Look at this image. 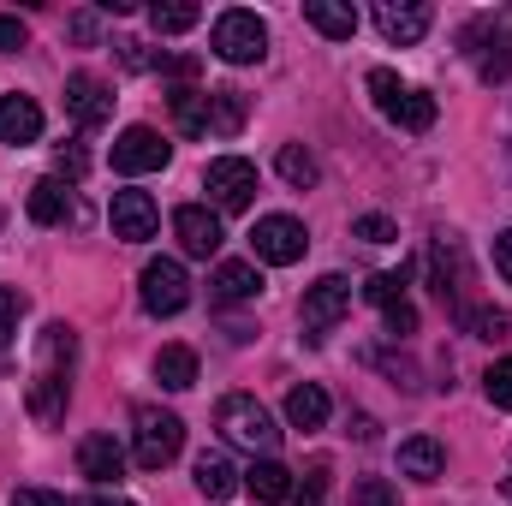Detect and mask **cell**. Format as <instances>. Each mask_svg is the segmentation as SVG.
<instances>
[{
    "label": "cell",
    "instance_id": "1",
    "mask_svg": "<svg viewBox=\"0 0 512 506\" xmlns=\"http://www.w3.org/2000/svg\"><path fill=\"white\" fill-rule=\"evenodd\" d=\"M72 328L66 322H48L42 328V364H36V381H30V417L36 423H60L66 417V399H72Z\"/></svg>",
    "mask_w": 512,
    "mask_h": 506
},
{
    "label": "cell",
    "instance_id": "2",
    "mask_svg": "<svg viewBox=\"0 0 512 506\" xmlns=\"http://www.w3.org/2000/svg\"><path fill=\"white\" fill-rule=\"evenodd\" d=\"M131 423H137V429H131V459H137V471H167V465L179 459V447H185V423H179L173 411H161V405H137Z\"/></svg>",
    "mask_w": 512,
    "mask_h": 506
},
{
    "label": "cell",
    "instance_id": "3",
    "mask_svg": "<svg viewBox=\"0 0 512 506\" xmlns=\"http://www.w3.org/2000/svg\"><path fill=\"white\" fill-rule=\"evenodd\" d=\"M215 423H221V435L233 441V447H251V453H274V441H280V429H274V417L256 405L251 393H227L221 405H215Z\"/></svg>",
    "mask_w": 512,
    "mask_h": 506
},
{
    "label": "cell",
    "instance_id": "4",
    "mask_svg": "<svg viewBox=\"0 0 512 506\" xmlns=\"http://www.w3.org/2000/svg\"><path fill=\"white\" fill-rule=\"evenodd\" d=\"M137 292H143V310L149 316H179L191 304V274H185L179 256H155V262H143Z\"/></svg>",
    "mask_w": 512,
    "mask_h": 506
},
{
    "label": "cell",
    "instance_id": "5",
    "mask_svg": "<svg viewBox=\"0 0 512 506\" xmlns=\"http://www.w3.org/2000/svg\"><path fill=\"white\" fill-rule=\"evenodd\" d=\"M370 96H376V108H382L393 126H405V131H429V126H435V96L405 90L387 66H376V72H370Z\"/></svg>",
    "mask_w": 512,
    "mask_h": 506
},
{
    "label": "cell",
    "instance_id": "6",
    "mask_svg": "<svg viewBox=\"0 0 512 506\" xmlns=\"http://www.w3.org/2000/svg\"><path fill=\"white\" fill-rule=\"evenodd\" d=\"M215 54L227 60V66H256L262 54H268V24L245 12V6H233V12H221L215 18Z\"/></svg>",
    "mask_w": 512,
    "mask_h": 506
},
{
    "label": "cell",
    "instance_id": "7",
    "mask_svg": "<svg viewBox=\"0 0 512 506\" xmlns=\"http://www.w3.org/2000/svg\"><path fill=\"white\" fill-rule=\"evenodd\" d=\"M251 251H256V262H268V268H292L298 256L310 251V233H304L298 215H262L251 227Z\"/></svg>",
    "mask_w": 512,
    "mask_h": 506
},
{
    "label": "cell",
    "instance_id": "8",
    "mask_svg": "<svg viewBox=\"0 0 512 506\" xmlns=\"http://www.w3.org/2000/svg\"><path fill=\"white\" fill-rule=\"evenodd\" d=\"M203 191L215 197V209L239 215V209H251V197H256V167L245 155H215L203 167Z\"/></svg>",
    "mask_w": 512,
    "mask_h": 506
},
{
    "label": "cell",
    "instance_id": "9",
    "mask_svg": "<svg viewBox=\"0 0 512 506\" xmlns=\"http://www.w3.org/2000/svg\"><path fill=\"white\" fill-rule=\"evenodd\" d=\"M352 310V280L346 274H322L310 292H304V304H298V322H304V334L310 340H322L328 328H340V316Z\"/></svg>",
    "mask_w": 512,
    "mask_h": 506
},
{
    "label": "cell",
    "instance_id": "10",
    "mask_svg": "<svg viewBox=\"0 0 512 506\" xmlns=\"http://www.w3.org/2000/svg\"><path fill=\"white\" fill-rule=\"evenodd\" d=\"M167 155H173V149H167V137L155 126H126L114 137V167H120V173H161Z\"/></svg>",
    "mask_w": 512,
    "mask_h": 506
},
{
    "label": "cell",
    "instance_id": "11",
    "mask_svg": "<svg viewBox=\"0 0 512 506\" xmlns=\"http://www.w3.org/2000/svg\"><path fill=\"white\" fill-rule=\"evenodd\" d=\"M173 233H179V251L203 256V262L221 251V239H227V233H221V215H215V209H203V203L173 209Z\"/></svg>",
    "mask_w": 512,
    "mask_h": 506
},
{
    "label": "cell",
    "instance_id": "12",
    "mask_svg": "<svg viewBox=\"0 0 512 506\" xmlns=\"http://www.w3.org/2000/svg\"><path fill=\"white\" fill-rule=\"evenodd\" d=\"M66 114H72L84 131L108 126V120H114V96H108V84L90 78V72H72V78H66Z\"/></svg>",
    "mask_w": 512,
    "mask_h": 506
},
{
    "label": "cell",
    "instance_id": "13",
    "mask_svg": "<svg viewBox=\"0 0 512 506\" xmlns=\"http://www.w3.org/2000/svg\"><path fill=\"white\" fill-rule=\"evenodd\" d=\"M114 239H126V245H143V239H155V227H161V209L149 203V191H114Z\"/></svg>",
    "mask_w": 512,
    "mask_h": 506
},
{
    "label": "cell",
    "instance_id": "14",
    "mask_svg": "<svg viewBox=\"0 0 512 506\" xmlns=\"http://www.w3.org/2000/svg\"><path fill=\"white\" fill-rule=\"evenodd\" d=\"M429 6L423 0H382L376 6V24H382V36L387 42H399V48H417L423 36H429Z\"/></svg>",
    "mask_w": 512,
    "mask_h": 506
},
{
    "label": "cell",
    "instance_id": "15",
    "mask_svg": "<svg viewBox=\"0 0 512 506\" xmlns=\"http://www.w3.org/2000/svg\"><path fill=\"white\" fill-rule=\"evenodd\" d=\"M78 471H84L96 489H108V483L126 477V447H120L114 435H84V447H78Z\"/></svg>",
    "mask_w": 512,
    "mask_h": 506
},
{
    "label": "cell",
    "instance_id": "16",
    "mask_svg": "<svg viewBox=\"0 0 512 506\" xmlns=\"http://www.w3.org/2000/svg\"><path fill=\"white\" fill-rule=\"evenodd\" d=\"M441 471H447V447H441L435 435H405V441H399V477L435 483Z\"/></svg>",
    "mask_w": 512,
    "mask_h": 506
},
{
    "label": "cell",
    "instance_id": "17",
    "mask_svg": "<svg viewBox=\"0 0 512 506\" xmlns=\"http://www.w3.org/2000/svg\"><path fill=\"white\" fill-rule=\"evenodd\" d=\"M471 36H489V54H483V78H512V6H501L495 18L471 24Z\"/></svg>",
    "mask_w": 512,
    "mask_h": 506
},
{
    "label": "cell",
    "instance_id": "18",
    "mask_svg": "<svg viewBox=\"0 0 512 506\" xmlns=\"http://www.w3.org/2000/svg\"><path fill=\"white\" fill-rule=\"evenodd\" d=\"M42 108L30 102V96H0V143H12V149H24V143H36L42 137Z\"/></svg>",
    "mask_w": 512,
    "mask_h": 506
},
{
    "label": "cell",
    "instance_id": "19",
    "mask_svg": "<svg viewBox=\"0 0 512 506\" xmlns=\"http://www.w3.org/2000/svg\"><path fill=\"white\" fill-rule=\"evenodd\" d=\"M245 495H251L256 506H280L292 495V471H286L280 459H256L251 471H245Z\"/></svg>",
    "mask_w": 512,
    "mask_h": 506
},
{
    "label": "cell",
    "instance_id": "20",
    "mask_svg": "<svg viewBox=\"0 0 512 506\" xmlns=\"http://www.w3.org/2000/svg\"><path fill=\"white\" fill-rule=\"evenodd\" d=\"M304 24H316L328 42H352L358 36V12L346 0H304Z\"/></svg>",
    "mask_w": 512,
    "mask_h": 506
},
{
    "label": "cell",
    "instance_id": "21",
    "mask_svg": "<svg viewBox=\"0 0 512 506\" xmlns=\"http://www.w3.org/2000/svg\"><path fill=\"white\" fill-rule=\"evenodd\" d=\"M191 477H197V489H203L209 501H233V495H239V471H233L227 453H197Z\"/></svg>",
    "mask_w": 512,
    "mask_h": 506
},
{
    "label": "cell",
    "instance_id": "22",
    "mask_svg": "<svg viewBox=\"0 0 512 506\" xmlns=\"http://www.w3.org/2000/svg\"><path fill=\"white\" fill-rule=\"evenodd\" d=\"M209 292L221 304H251L256 292H262V274H256V262H221L215 280H209Z\"/></svg>",
    "mask_w": 512,
    "mask_h": 506
},
{
    "label": "cell",
    "instance_id": "23",
    "mask_svg": "<svg viewBox=\"0 0 512 506\" xmlns=\"http://www.w3.org/2000/svg\"><path fill=\"white\" fill-rule=\"evenodd\" d=\"M24 209H30V221H36V227H60V221H66V209H72V191H66L60 179H36V185H30V197H24Z\"/></svg>",
    "mask_w": 512,
    "mask_h": 506
},
{
    "label": "cell",
    "instance_id": "24",
    "mask_svg": "<svg viewBox=\"0 0 512 506\" xmlns=\"http://www.w3.org/2000/svg\"><path fill=\"white\" fill-rule=\"evenodd\" d=\"M328 411H334V405H328V393H322L316 381H298V387L286 393V423H292V429H322Z\"/></svg>",
    "mask_w": 512,
    "mask_h": 506
},
{
    "label": "cell",
    "instance_id": "25",
    "mask_svg": "<svg viewBox=\"0 0 512 506\" xmlns=\"http://www.w3.org/2000/svg\"><path fill=\"white\" fill-rule=\"evenodd\" d=\"M167 102H173V126L185 131V137H203V131H209V90H197V84H179Z\"/></svg>",
    "mask_w": 512,
    "mask_h": 506
},
{
    "label": "cell",
    "instance_id": "26",
    "mask_svg": "<svg viewBox=\"0 0 512 506\" xmlns=\"http://www.w3.org/2000/svg\"><path fill=\"white\" fill-rule=\"evenodd\" d=\"M155 381L173 387V393L197 387V352H191V346H161V352H155Z\"/></svg>",
    "mask_w": 512,
    "mask_h": 506
},
{
    "label": "cell",
    "instance_id": "27",
    "mask_svg": "<svg viewBox=\"0 0 512 506\" xmlns=\"http://www.w3.org/2000/svg\"><path fill=\"white\" fill-rule=\"evenodd\" d=\"M274 167H280V179H286L292 191H310V185L322 179V167H316V155H310L304 143H286V149L274 155Z\"/></svg>",
    "mask_w": 512,
    "mask_h": 506
},
{
    "label": "cell",
    "instance_id": "28",
    "mask_svg": "<svg viewBox=\"0 0 512 506\" xmlns=\"http://www.w3.org/2000/svg\"><path fill=\"white\" fill-rule=\"evenodd\" d=\"M209 131L221 137L245 131V90H209Z\"/></svg>",
    "mask_w": 512,
    "mask_h": 506
},
{
    "label": "cell",
    "instance_id": "29",
    "mask_svg": "<svg viewBox=\"0 0 512 506\" xmlns=\"http://www.w3.org/2000/svg\"><path fill=\"white\" fill-rule=\"evenodd\" d=\"M197 18H203V6H191V0H155V6H149V24H155L161 36H185Z\"/></svg>",
    "mask_w": 512,
    "mask_h": 506
},
{
    "label": "cell",
    "instance_id": "30",
    "mask_svg": "<svg viewBox=\"0 0 512 506\" xmlns=\"http://www.w3.org/2000/svg\"><path fill=\"white\" fill-rule=\"evenodd\" d=\"M364 298L382 304V310L405 304V268H399V274H370V280H364Z\"/></svg>",
    "mask_w": 512,
    "mask_h": 506
},
{
    "label": "cell",
    "instance_id": "31",
    "mask_svg": "<svg viewBox=\"0 0 512 506\" xmlns=\"http://www.w3.org/2000/svg\"><path fill=\"white\" fill-rule=\"evenodd\" d=\"M352 506H399V489L387 477H358L352 483Z\"/></svg>",
    "mask_w": 512,
    "mask_h": 506
},
{
    "label": "cell",
    "instance_id": "32",
    "mask_svg": "<svg viewBox=\"0 0 512 506\" xmlns=\"http://www.w3.org/2000/svg\"><path fill=\"white\" fill-rule=\"evenodd\" d=\"M483 393H489V405H495V411H512V358L489 364V376H483Z\"/></svg>",
    "mask_w": 512,
    "mask_h": 506
},
{
    "label": "cell",
    "instance_id": "33",
    "mask_svg": "<svg viewBox=\"0 0 512 506\" xmlns=\"http://www.w3.org/2000/svg\"><path fill=\"white\" fill-rule=\"evenodd\" d=\"M352 239H364V245H393L399 227H393L387 215H358V221H352Z\"/></svg>",
    "mask_w": 512,
    "mask_h": 506
},
{
    "label": "cell",
    "instance_id": "34",
    "mask_svg": "<svg viewBox=\"0 0 512 506\" xmlns=\"http://www.w3.org/2000/svg\"><path fill=\"white\" fill-rule=\"evenodd\" d=\"M292 506H328V459H316V465L304 471V489H298Z\"/></svg>",
    "mask_w": 512,
    "mask_h": 506
},
{
    "label": "cell",
    "instance_id": "35",
    "mask_svg": "<svg viewBox=\"0 0 512 506\" xmlns=\"http://www.w3.org/2000/svg\"><path fill=\"white\" fill-rule=\"evenodd\" d=\"M84 173H90V155L78 143H60L54 149V179H84Z\"/></svg>",
    "mask_w": 512,
    "mask_h": 506
},
{
    "label": "cell",
    "instance_id": "36",
    "mask_svg": "<svg viewBox=\"0 0 512 506\" xmlns=\"http://www.w3.org/2000/svg\"><path fill=\"white\" fill-rule=\"evenodd\" d=\"M18 310H24V298L0 286V352H6V346H12V334H18Z\"/></svg>",
    "mask_w": 512,
    "mask_h": 506
},
{
    "label": "cell",
    "instance_id": "37",
    "mask_svg": "<svg viewBox=\"0 0 512 506\" xmlns=\"http://www.w3.org/2000/svg\"><path fill=\"white\" fill-rule=\"evenodd\" d=\"M471 328H477V340H507L512 316H507V310H477V316H471Z\"/></svg>",
    "mask_w": 512,
    "mask_h": 506
},
{
    "label": "cell",
    "instance_id": "38",
    "mask_svg": "<svg viewBox=\"0 0 512 506\" xmlns=\"http://www.w3.org/2000/svg\"><path fill=\"white\" fill-rule=\"evenodd\" d=\"M66 30H72V42H84V48H96V36H102L96 12H72V18H66Z\"/></svg>",
    "mask_w": 512,
    "mask_h": 506
},
{
    "label": "cell",
    "instance_id": "39",
    "mask_svg": "<svg viewBox=\"0 0 512 506\" xmlns=\"http://www.w3.org/2000/svg\"><path fill=\"white\" fill-rule=\"evenodd\" d=\"M155 66H161L167 78H179V84H191V78H197V54H161Z\"/></svg>",
    "mask_w": 512,
    "mask_h": 506
},
{
    "label": "cell",
    "instance_id": "40",
    "mask_svg": "<svg viewBox=\"0 0 512 506\" xmlns=\"http://www.w3.org/2000/svg\"><path fill=\"white\" fill-rule=\"evenodd\" d=\"M30 42V24L24 18H0V54H18Z\"/></svg>",
    "mask_w": 512,
    "mask_h": 506
},
{
    "label": "cell",
    "instance_id": "41",
    "mask_svg": "<svg viewBox=\"0 0 512 506\" xmlns=\"http://www.w3.org/2000/svg\"><path fill=\"white\" fill-rule=\"evenodd\" d=\"M387 334H393V340L417 334V310H411V304H393V310H387Z\"/></svg>",
    "mask_w": 512,
    "mask_h": 506
},
{
    "label": "cell",
    "instance_id": "42",
    "mask_svg": "<svg viewBox=\"0 0 512 506\" xmlns=\"http://www.w3.org/2000/svg\"><path fill=\"white\" fill-rule=\"evenodd\" d=\"M120 66H126V72H149V66H155V54H149L143 42H120Z\"/></svg>",
    "mask_w": 512,
    "mask_h": 506
},
{
    "label": "cell",
    "instance_id": "43",
    "mask_svg": "<svg viewBox=\"0 0 512 506\" xmlns=\"http://www.w3.org/2000/svg\"><path fill=\"white\" fill-rule=\"evenodd\" d=\"M12 506H66V495H54V489H12Z\"/></svg>",
    "mask_w": 512,
    "mask_h": 506
},
{
    "label": "cell",
    "instance_id": "44",
    "mask_svg": "<svg viewBox=\"0 0 512 506\" xmlns=\"http://www.w3.org/2000/svg\"><path fill=\"white\" fill-rule=\"evenodd\" d=\"M495 268H501V280L512 286V227L507 233H495Z\"/></svg>",
    "mask_w": 512,
    "mask_h": 506
},
{
    "label": "cell",
    "instance_id": "45",
    "mask_svg": "<svg viewBox=\"0 0 512 506\" xmlns=\"http://www.w3.org/2000/svg\"><path fill=\"white\" fill-rule=\"evenodd\" d=\"M96 506H131V501H96Z\"/></svg>",
    "mask_w": 512,
    "mask_h": 506
},
{
    "label": "cell",
    "instance_id": "46",
    "mask_svg": "<svg viewBox=\"0 0 512 506\" xmlns=\"http://www.w3.org/2000/svg\"><path fill=\"white\" fill-rule=\"evenodd\" d=\"M507 495H512V465H507Z\"/></svg>",
    "mask_w": 512,
    "mask_h": 506
}]
</instances>
